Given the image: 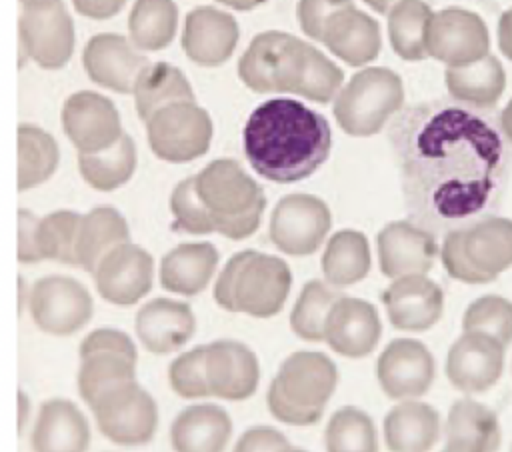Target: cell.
Segmentation results:
<instances>
[{
    "label": "cell",
    "instance_id": "obj_1",
    "mask_svg": "<svg viewBox=\"0 0 512 452\" xmlns=\"http://www.w3.org/2000/svg\"><path fill=\"white\" fill-rule=\"evenodd\" d=\"M508 144L500 122L444 106L404 152V192L414 216L448 232L492 216L512 172Z\"/></svg>",
    "mask_w": 512,
    "mask_h": 452
},
{
    "label": "cell",
    "instance_id": "obj_2",
    "mask_svg": "<svg viewBox=\"0 0 512 452\" xmlns=\"http://www.w3.org/2000/svg\"><path fill=\"white\" fill-rule=\"evenodd\" d=\"M328 120L290 98L262 102L244 126V154L266 180L292 184L312 176L328 158Z\"/></svg>",
    "mask_w": 512,
    "mask_h": 452
},
{
    "label": "cell",
    "instance_id": "obj_3",
    "mask_svg": "<svg viewBox=\"0 0 512 452\" xmlns=\"http://www.w3.org/2000/svg\"><path fill=\"white\" fill-rule=\"evenodd\" d=\"M194 184L214 232L230 240H244L258 230L266 196L236 160L210 162L194 176Z\"/></svg>",
    "mask_w": 512,
    "mask_h": 452
},
{
    "label": "cell",
    "instance_id": "obj_4",
    "mask_svg": "<svg viewBox=\"0 0 512 452\" xmlns=\"http://www.w3.org/2000/svg\"><path fill=\"white\" fill-rule=\"evenodd\" d=\"M290 286L292 272L282 258L244 250L226 262L214 284V300L228 312L270 318L282 310Z\"/></svg>",
    "mask_w": 512,
    "mask_h": 452
},
{
    "label": "cell",
    "instance_id": "obj_5",
    "mask_svg": "<svg viewBox=\"0 0 512 452\" xmlns=\"http://www.w3.org/2000/svg\"><path fill=\"white\" fill-rule=\"evenodd\" d=\"M338 384L336 364L322 352L290 354L266 392L270 414L290 426L316 424Z\"/></svg>",
    "mask_w": 512,
    "mask_h": 452
},
{
    "label": "cell",
    "instance_id": "obj_6",
    "mask_svg": "<svg viewBox=\"0 0 512 452\" xmlns=\"http://www.w3.org/2000/svg\"><path fill=\"white\" fill-rule=\"evenodd\" d=\"M440 260L450 278L488 284L512 268V220L488 216L446 232Z\"/></svg>",
    "mask_w": 512,
    "mask_h": 452
},
{
    "label": "cell",
    "instance_id": "obj_7",
    "mask_svg": "<svg viewBox=\"0 0 512 452\" xmlns=\"http://www.w3.org/2000/svg\"><path fill=\"white\" fill-rule=\"evenodd\" d=\"M404 102L402 78L380 66L364 68L338 92L334 116L350 136H372Z\"/></svg>",
    "mask_w": 512,
    "mask_h": 452
},
{
    "label": "cell",
    "instance_id": "obj_8",
    "mask_svg": "<svg viewBox=\"0 0 512 452\" xmlns=\"http://www.w3.org/2000/svg\"><path fill=\"white\" fill-rule=\"evenodd\" d=\"M312 44L300 38L268 30L252 38L238 60L240 80L254 92H298Z\"/></svg>",
    "mask_w": 512,
    "mask_h": 452
},
{
    "label": "cell",
    "instance_id": "obj_9",
    "mask_svg": "<svg viewBox=\"0 0 512 452\" xmlns=\"http://www.w3.org/2000/svg\"><path fill=\"white\" fill-rule=\"evenodd\" d=\"M98 430L120 446H140L154 438L158 408L154 398L136 382H120L90 404Z\"/></svg>",
    "mask_w": 512,
    "mask_h": 452
},
{
    "label": "cell",
    "instance_id": "obj_10",
    "mask_svg": "<svg viewBox=\"0 0 512 452\" xmlns=\"http://www.w3.org/2000/svg\"><path fill=\"white\" fill-rule=\"evenodd\" d=\"M78 392L90 406L104 390L136 380V346L128 334L114 328H98L80 344Z\"/></svg>",
    "mask_w": 512,
    "mask_h": 452
},
{
    "label": "cell",
    "instance_id": "obj_11",
    "mask_svg": "<svg viewBox=\"0 0 512 452\" xmlns=\"http://www.w3.org/2000/svg\"><path fill=\"white\" fill-rule=\"evenodd\" d=\"M146 128L152 152L176 164L204 156L212 140V120L196 102L164 106L146 122Z\"/></svg>",
    "mask_w": 512,
    "mask_h": 452
},
{
    "label": "cell",
    "instance_id": "obj_12",
    "mask_svg": "<svg viewBox=\"0 0 512 452\" xmlns=\"http://www.w3.org/2000/svg\"><path fill=\"white\" fill-rule=\"evenodd\" d=\"M20 12L22 50L38 66L56 70L74 52V22L62 0H24Z\"/></svg>",
    "mask_w": 512,
    "mask_h": 452
},
{
    "label": "cell",
    "instance_id": "obj_13",
    "mask_svg": "<svg viewBox=\"0 0 512 452\" xmlns=\"http://www.w3.org/2000/svg\"><path fill=\"white\" fill-rule=\"evenodd\" d=\"M332 218L324 200L314 194H288L270 216L272 244L290 256L314 254L330 230Z\"/></svg>",
    "mask_w": 512,
    "mask_h": 452
},
{
    "label": "cell",
    "instance_id": "obj_14",
    "mask_svg": "<svg viewBox=\"0 0 512 452\" xmlns=\"http://www.w3.org/2000/svg\"><path fill=\"white\" fill-rule=\"evenodd\" d=\"M426 48L428 56L448 68H462L490 54V34L476 12L452 6L432 14Z\"/></svg>",
    "mask_w": 512,
    "mask_h": 452
},
{
    "label": "cell",
    "instance_id": "obj_15",
    "mask_svg": "<svg viewBox=\"0 0 512 452\" xmlns=\"http://www.w3.org/2000/svg\"><path fill=\"white\" fill-rule=\"evenodd\" d=\"M30 316L34 324L52 336H70L92 318L90 292L70 276H44L30 290Z\"/></svg>",
    "mask_w": 512,
    "mask_h": 452
},
{
    "label": "cell",
    "instance_id": "obj_16",
    "mask_svg": "<svg viewBox=\"0 0 512 452\" xmlns=\"http://www.w3.org/2000/svg\"><path fill=\"white\" fill-rule=\"evenodd\" d=\"M506 346L486 332H462L446 356L444 372L462 394H484L504 374Z\"/></svg>",
    "mask_w": 512,
    "mask_h": 452
},
{
    "label": "cell",
    "instance_id": "obj_17",
    "mask_svg": "<svg viewBox=\"0 0 512 452\" xmlns=\"http://www.w3.org/2000/svg\"><path fill=\"white\" fill-rule=\"evenodd\" d=\"M60 120L78 154L102 152L114 146L124 134L120 114L112 100L90 90L70 94L62 106Z\"/></svg>",
    "mask_w": 512,
    "mask_h": 452
},
{
    "label": "cell",
    "instance_id": "obj_18",
    "mask_svg": "<svg viewBox=\"0 0 512 452\" xmlns=\"http://www.w3.org/2000/svg\"><path fill=\"white\" fill-rule=\"evenodd\" d=\"M436 364L430 350L414 338L392 340L376 362L382 392L392 400H416L434 382Z\"/></svg>",
    "mask_w": 512,
    "mask_h": 452
},
{
    "label": "cell",
    "instance_id": "obj_19",
    "mask_svg": "<svg viewBox=\"0 0 512 452\" xmlns=\"http://www.w3.org/2000/svg\"><path fill=\"white\" fill-rule=\"evenodd\" d=\"M152 276V256L144 248L128 242L102 258L94 272V284L106 302L132 306L150 292Z\"/></svg>",
    "mask_w": 512,
    "mask_h": 452
},
{
    "label": "cell",
    "instance_id": "obj_20",
    "mask_svg": "<svg viewBox=\"0 0 512 452\" xmlns=\"http://www.w3.org/2000/svg\"><path fill=\"white\" fill-rule=\"evenodd\" d=\"M82 60L92 82L118 94H134L140 74L150 64L128 38L110 32L92 36L84 48Z\"/></svg>",
    "mask_w": 512,
    "mask_h": 452
},
{
    "label": "cell",
    "instance_id": "obj_21",
    "mask_svg": "<svg viewBox=\"0 0 512 452\" xmlns=\"http://www.w3.org/2000/svg\"><path fill=\"white\" fill-rule=\"evenodd\" d=\"M380 300L386 306L390 324L406 332L430 330L444 310V292L426 274H408L392 280Z\"/></svg>",
    "mask_w": 512,
    "mask_h": 452
},
{
    "label": "cell",
    "instance_id": "obj_22",
    "mask_svg": "<svg viewBox=\"0 0 512 452\" xmlns=\"http://www.w3.org/2000/svg\"><path fill=\"white\" fill-rule=\"evenodd\" d=\"M376 246L380 272L392 280L430 272L438 254L434 234L408 220L386 224L376 236Z\"/></svg>",
    "mask_w": 512,
    "mask_h": 452
},
{
    "label": "cell",
    "instance_id": "obj_23",
    "mask_svg": "<svg viewBox=\"0 0 512 452\" xmlns=\"http://www.w3.org/2000/svg\"><path fill=\"white\" fill-rule=\"evenodd\" d=\"M206 382L210 396L222 400H246L260 382L256 354L236 340H214L206 346Z\"/></svg>",
    "mask_w": 512,
    "mask_h": 452
},
{
    "label": "cell",
    "instance_id": "obj_24",
    "mask_svg": "<svg viewBox=\"0 0 512 452\" xmlns=\"http://www.w3.org/2000/svg\"><path fill=\"white\" fill-rule=\"evenodd\" d=\"M380 334L378 310L362 298L342 296L326 318L324 342L340 356L364 358L378 346Z\"/></svg>",
    "mask_w": 512,
    "mask_h": 452
},
{
    "label": "cell",
    "instance_id": "obj_25",
    "mask_svg": "<svg viewBox=\"0 0 512 452\" xmlns=\"http://www.w3.org/2000/svg\"><path fill=\"white\" fill-rule=\"evenodd\" d=\"M238 34L232 14L214 6H198L186 14L182 48L200 66H220L232 56Z\"/></svg>",
    "mask_w": 512,
    "mask_h": 452
},
{
    "label": "cell",
    "instance_id": "obj_26",
    "mask_svg": "<svg viewBox=\"0 0 512 452\" xmlns=\"http://www.w3.org/2000/svg\"><path fill=\"white\" fill-rule=\"evenodd\" d=\"M136 334L152 354H170L182 348L196 332V318L186 302L154 298L136 314Z\"/></svg>",
    "mask_w": 512,
    "mask_h": 452
},
{
    "label": "cell",
    "instance_id": "obj_27",
    "mask_svg": "<svg viewBox=\"0 0 512 452\" xmlns=\"http://www.w3.org/2000/svg\"><path fill=\"white\" fill-rule=\"evenodd\" d=\"M502 428L494 410L472 398L456 400L444 424L440 452H498Z\"/></svg>",
    "mask_w": 512,
    "mask_h": 452
},
{
    "label": "cell",
    "instance_id": "obj_28",
    "mask_svg": "<svg viewBox=\"0 0 512 452\" xmlns=\"http://www.w3.org/2000/svg\"><path fill=\"white\" fill-rule=\"evenodd\" d=\"M32 452H86L90 426L82 410L64 398L42 402L32 438Z\"/></svg>",
    "mask_w": 512,
    "mask_h": 452
},
{
    "label": "cell",
    "instance_id": "obj_29",
    "mask_svg": "<svg viewBox=\"0 0 512 452\" xmlns=\"http://www.w3.org/2000/svg\"><path fill=\"white\" fill-rule=\"evenodd\" d=\"M232 434V420L218 404H192L170 426L174 452H224Z\"/></svg>",
    "mask_w": 512,
    "mask_h": 452
},
{
    "label": "cell",
    "instance_id": "obj_30",
    "mask_svg": "<svg viewBox=\"0 0 512 452\" xmlns=\"http://www.w3.org/2000/svg\"><path fill=\"white\" fill-rule=\"evenodd\" d=\"M322 44L346 64L362 66L380 52V26L366 12L348 8L328 20Z\"/></svg>",
    "mask_w": 512,
    "mask_h": 452
},
{
    "label": "cell",
    "instance_id": "obj_31",
    "mask_svg": "<svg viewBox=\"0 0 512 452\" xmlns=\"http://www.w3.org/2000/svg\"><path fill=\"white\" fill-rule=\"evenodd\" d=\"M440 432V414L426 402L404 400L384 418V442L390 452H430Z\"/></svg>",
    "mask_w": 512,
    "mask_h": 452
},
{
    "label": "cell",
    "instance_id": "obj_32",
    "mask_svg": "<svg viewBox=\"0 0 512 452\" xmlns=\"http://www.w3.org/2000/svg\"><path fill=\"white\" fill-rule=\"evenodd\" d=\"M218 266V250L210 242H184L160 262V286L182 296L200 294Z\"/></svg>",
    "mask_w": 512,
    "mask_h": 452
},
{
    "label": "cell",
    "instance_id": "obj_33",
    "mask_svg": "<svg viewBox=\"0 0 512 452\" xmlns=\"http://www.w3.org/2000/svg\"><path fill=\"white\" fill-rule=\"evenodd\" d=\"M130 242V228L124 216L112 206L92 208L82 216L76 236V264L94 274L102 258L114 248Z\"/></svg>",
    "mask_w": 512,
    "mask_h": 452
},
{
    "label": "cell",
    "instance_id": "obj_34",
    "mask_svg": "<svg viewBox=\"0 0 512 452\" xmlns=\"http://www.w3.org/2000/svg\"><path fill=\"white\" fill-rule=\"evenodd\" d=\"M444 82L452 98L476 108H492L504 94L506 72L500 60L488 54L470 66L446 68Z\"/></svg>",
    "mask_w": 512,
    "mask_h": 452
},
{
    "label": "cell",
    "instance_id": "obj_35",
    "mask_svg": "<svg viewBox=\"0 0 512 452\" xmlns=\"http://www.w3.org/2000/svg\"><path fill=\"white\" fill-rule=\"evenodd\" d=\"M134 102L140 120L148 122L164 106L194 102V92L180 68L168 62H154L140 74L134 88Z\"/></svg>",
    "mask_w": 512,
    "mask_h": 452
},
{
    "label": "cell",
    "instance_id": "obj_36",
    "mask_svg": "<svg viewBox=\"0 0 512 452\" xmlns=\"http://www.w3.org/2000/svg\"><path fill=\"white\" fill-rule=\"evenodd\" d=\"M322 272L330 286L346 288L370 272V246L362 232L340 230L330 236L322 254Z\"/></svg>",
    "mask_w": 512,
    "mask_h": 452
},
{
    "label": "cell",
    "instance_id": "obj_37",
    "mask_svg": "<svg viewBox=\"0 0 512 452\" xmlns=\"http://www.w3.org/2000/svg\"><path fill=\"white\" fill-rule=\"evenodd\" d=\"M136 168L134 140L124 132L120 140L94 154H78V170L82 178L100 192H110L126 184Z\"/></svg>",
    "mask_w": 512,
    "mask_h": 452
},
{
    "label": "cell",
    "instance_id": "obj_38",
    "mask_svg": "<svg viewBox=\"0 0 512 452\" xmlns=\"http://www.w3.org/2000/svg\"><path fill=\"white\" fill-rule=\"evenodd\" d=\"M432 10L424 0H400L388 14V38L392 50L408 62L428 56L426 34Z\"/></svg>",
    "mask_w": 512,
    "mask_h": 452
},
{
    "label": "cell",
    "instance_id": "obj_39",
    "mask_svg": "<svg viewBox=\"0 0 512 452\" xmlns=\"http://www.w3.org/2000/svg\"><path fill=\"white\" fill-rule=\"evenodd\" d=\"M178 26V8L174 0H136L130 16L128 30L130 42L138 50H162L166 48Z\"/></svg>",
    "mask_w": 512,
    "mask_h": 452
},
{
    "label": "cell",
    "instance_id": "obj_40",
    "mask_svg": "<svg viewBox=\"0 0 512 452\" xmlns=\"http://www.w3.org/2000/svg\"><path fill=\"white\" fill-rule=\"evenodd\" d=\"M56 140L34 124L18 128V190H30L46 182L58 166Z\"/></svg>",
    "mask_w": 512,
    "mask_h": 452
},
{
    "label": "cell",
    "instance_id": "obj_41",
    "mask_svg": "<svg viewBox=\"0 0 512 452\" xmlns=\"http://www.w3.org/2000/svg\"><path fill=\"white\" fill-rule=\"evenodd\" d=\"M340 298L342 294L338 290L320 280H310L304 284L290 314V326L294 334L306 342H322L326 318Z\"/></svg>",
    "mask_w": 512,
    "mask_h": 452
},
{
    "label": "cell",
    "instance_id": "obj_42",
    "mask_svg": "<svg viewBox=\"0 0 512 452\" xmlns=\"http://www.w3.org/2000/svg\"><path fill=\"white\" fill-rule=\"evenodd\" d=\"M326 452H378L372 418L354 406L336 410L324 432Z\"/></svg>",
    "mask_w": 512,
    "mask_h": 452
},
{
    "label": "cell",
    "instance_id": "obj_43",
    "mask_svg": "<svg viewBox=\"0 0 512 452\" xmlns=\"http://www.w3.org/2000/svg\"><path fill=\"white\" fill-rule=\"evenodd\" d=\"M82 216L74 210H56L38 220L36 248L40 260L76 264V236Z\"/></svg>",
    "mask_w": 512,
    "mask_h": 452
},
{
    "label": "cell",
    "instance_id": "obj_44",
    "mask_svg": "<svg viewBox=\"0 0 512 452\" xmlns=\"http://www.w3.org/2000/svg\"><path fill=\"white\" fill-rule=\"evenodd\" d=\"M462 330L486 332L508 348L512 344V302L498 294L472 300L464 310Z\"/></svg>",
    "mask_w": 512,
    "mask_h": 452
},
{
    "label": "cell",
    "instance_id": "obj_45",
    "mask_svg": "<svg viewBox=\"0 0 512 452\" xmlns=\"http://www.w3.org/2000/svg\"><path fill=\"white\" fill-rule=\"evenodd\" d=\"M168 380L172 390L182 398L192 400L210 396L206 382V346H196L172 360Z\"/></svg>",
    "mask_w": 512,
    "mask_h": 452
},
{
    "label": "cell",
    "instance_id": "obj_46",
    "mask_svg": "<svg viewBox=\"0 0 512 452\" xmlns=\"http://www.w3.org/2000/svg\"><path fill=\"white\" fill-rule=\"evenodd\" d=\"M170 210L174 214V230L188 232V234H210L214 232L206 212L198 200L194 176L184 178L176 184L170 196Z\"/></svg>",
    "mask_w": 512,
    "mask_h": 452
},
{
    "label": "cell",
    "instance_id": "obj_47",
    "mask_svg": "<svg viewBox=\"0 0 512 452\" xmlns=\"http://www.w3.org/2000/svg\"><path fill=\"white\" fill-rule=\"evenodd\" d=\"M348 8H354L352 0H298L296 16L304 34L322 42L328 20Z\"/></svg>",
    "mask_w": 512,
    "mask_h": 452
},
{
    "label": "cell",
    "instance_id": "obj_48",
    "mask_svg": "<svg viewBox=\"0 0 512 452\" xmlns=\"http://www.w3.org/2000/svg\"><path fill=\"white\" fill-rule=\"evenodd\" d=\"M288 446L290 442L280 430L270 426H256L238 438L232 452H282Z\"/></svg>",
    "mask_w": 512,
    "mask_h": 452
},
{
    "label": "cell",
    "instance_id": "obj_49",
    "mask_svg": "<svg viewBox=\"0 0 512 452\" xmlns=\"http://www.w3.org/2000/svg\"><path fill=\"white\" fill-rule=\"evenodd\" d=\"M38 220L32 212L28 210H20L18 214V258L24 264L30 262H40L38 256V248H36V226Z\"/></svg>",
    "mask_w": 512,
    "mask_h": 452
},
{
    "label": "cell",
    "instance_id": "obj_50",
    "mask_svg": "<svg viewBox=\"0 0 512 452\" xmlns=\"http://www.w3.org/2000/svg\"><path fill=\"white\" fill-rule=\"evenodd\" d=\"M72 4L76 12L86 18L106 20L116 16L124 8L126 0H72Z\"/></svg>",
    "mask_w": 512,
    "mask_h": 452
},
{
    "label": "cell",
    "instance_id": "obj_51",
    "mask_svg": "<svg viewBox=\"0 0 512 452\" xmlns=\"http://www.w3.org/2000/svg\"><path fill=\"white\" fill-rule=\"evenodd\" d=\"M498 46L504 58L512 62V6L504 10L498 20Z\"/></svg>",
    "mask_w": 512,
    "mask_h": 452
},
{
    "label": "cell",
    "instance_id": "obj_52",
    "mask_svg": "<svg viewBox=\"0 0 512 452\" xmlns=\"http://www.w3.org/2000/svg\"><path fill=\"white\" fill-rule=\"evenodd\" d=\"M500 128H502L506 140L512 144V100L500 112Z\"/></svg>",
    "mask_w": 512,
    "mask_h": 452
},
{
    "label": "cell",
    "instance_id": "obj_53",
    "mask_svg": "<svg viewBox=\"0 0 512 452\" xmlns=\"http://www.w3.org/2000/svg\"><path fill=\"white\" fill-rule=\"evenodd\" d=\"M228 8H234V10H240V12H248L260 4H264L266 0H216Z\"/></svg>",
    "mask_w": 512,
    "mask_h": 452
},
{
    "label": "cell",
    "instance_id": "obj_54",
    "mask_svg": "<svg viewBox=\"0 0 512 452\" xmlns=\"http://www.w3.org/2000/svg\"><path fill=\"white\" fill-rule=\"evenodd\" d=\"M374 12L378 14H390V10L400 2V0H364Z\"/></svg>",
    "mask_w": 512,
    "mask_h": 452
},
{
    "label": "cell",
    "instance_id": "obj_55",
    "mask_svg": "<svg viewBox=\"0 0 512 452\" xmlns=\"http://www.w3.org/2000/svg\"><path fill=\"white\" fill-rule=\"evenodd\" d=\"M26 412H28V398H26V394H24V392H20V430L24 428Z\"/></svg>",
    "mask_w": 512,
    "mask_h": 452
},
{
    "label": "cell",
    "instance_id": "obj_56",
    "mask_svg": "<svg viewBox=\"0 0 512 452\" xmlns=\"http://www.w3.org/2000/svg\"><path fill=\"white\" fill-rule=\"evenodd\" d=\"M282 452H306V450H302V448H294V446H288V448H284Z\"/></svg>",
    "mask_w": 512,
    "mask_h": 452
},
{
    "label": "cell",
    "instance_id": "obj_57",
    "mask_svg": "<svg viewBox=\"0 0 512 452\" xmlns=\"http://www.w3.org/2000/svg\"><path fill=\"white\" fill-rule=\"evenodd\" d=\"M510 452H512V446H510Z\"/></svg>",
    "mask_w": 512,
    "mask_h": 452
},
{
    "label": "cell",
    "instance_id": "obj_58",
    "mask_svg": "<svg viewBox=\"0 0 512 452\" xmlns=\"http://www.w3.org/2000/svg\"><path fill=\"white\" fill-rule=\"evenodd\" d=\"M20 2H24V0H20Z\"/></svg>",
    "mask_w": 512,
    "mask_h": 452
}]
</instances>
